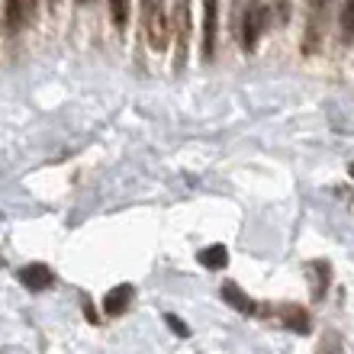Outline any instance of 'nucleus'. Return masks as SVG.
Instances as JSON below:
<instances>
[{
	"label": "nucleus",
	"mask_w": 354,
	"mask_h": 354,
	"mask_svg": "<svg viewBox=\"0 0 354 354\" xmlns=\"http://www.w3.org/2000/svg\"><path fill=\"white\" fill-rule=\"evenodd\" d=\"M142 32L149 39L151 52H168L171 19L165 10V0H142Z\"/></svg>",
	"instance_id": "1"
},
{
	"label": "nucleus",
	"mask_w": 354,
	"mask_h": 354,
	"mask_svg": "<svg viewBox=\"0 0 354 354\" xmlns=\"http://www.w3.org/2000/svg\"><path fill=\"white\" fill-rule=\"evenodd\" d=\"M270 23H274L270 0H248V7H245V13H242V26H239L245 52H254V46L261 42V36L270 29Z\"/></svg>",
	"instance_id": "2"
},
{
	"label": "nucleus",
	"mask_w": 354,
	"mask_h": 354,
	"mask_svg": "<svg viewBox=\"0 0 354 354\" xmlns=\"http://www.w3.org/2000/svg\"><path fill=\"white\" fill-rule=\"evenodd\" d=\"M171 29H174V71L180 75L187 68V55H190V0H174V19H171Z\"/></svg>",
	"instance_id": "3"
},
{
	"label": "nucleus",
	"mask_w": 354,
	"mask_h": 354,
	"mask_svg": "<svg viewBox=\"0 0 354 354\" xmlns=\"http://www.w3.org/2000/svg\"><path fill=\"white\" fill-rule=\"evenodd\" d=\"M39 0H3V29L10 36H17L19 29H26L36 19Z\"/></svg>",
	"instance_id": "4"
},
{
	"label": "nucleus",
	"mask_w": 354,
	"mask_h": 354,
	"mask_svg": "<svg viewBox=\"0 0 354 354\" xmlns=\"http://www.w3.org/2000/svg\"><path fill=\"white\" fill-rule=\"evenodd\" d=\"M219 297H223V303H229L235 313H242V316H261V303H254L235 280H225L223 287H219Z\"/></svg>",
	"instance_id": "5"
},
{
	"label": "nucleus",
	"mask_w": 354,
	"mask_h": 354,
	"mask_svg": "<svg viewBox=\"0 0 354 354\" xmlns=\"http://www.w3.org/2000/svg\"><path fill=\"white\" fill-rule=\"evenodd\" d=\"M219 39V0H203V58L213 62Z\"/></svg>",
	"instance_id": "6"
},
{
	"label": "nucleus",
	"mask_w": 354,
	"mask_h": 354,
	"mask_svg": "<svg viewBox=\"0 0 354 354\" xmlns=\"http://www.w3.org/2000/svg\"><path fill=\"white\" fill-rule=\"evenodd\" d=\"M19 283L26 290H32V293H39V290H48L52 283H55V274H52V268H46L42 261H32V264H23V268L17 270Z\"/></svg>",
	"instance_id": "7"
},
{
	"label": "nucleus",
	"mask_w": 354,
	"mask_h": 354,
	"mask_svg": "<svg viewBox=\"0 0 354 354\" xmlns=\"http://www.w3.org/2000/svg\"><path fill=\"white\" fill-rule=\"evenodd\" d=\"M306 277H309V297H313V303H322L328 293V283H332V268H328V261H309L306 264Z\"/></svg>",
	"instance_id": "8"
},
{
	"label": "nucleus",
	"mask_w": 354,
	"mask_h": 354,
	"mask_svg": "<svg viewBox=\"0 0 354 354\" xmlns=\"http://www.w3.org/2000/svg\"><path fill=\"white\" fill-rule=\"evenodd\" d=\"M277 319L290 332H297V335H309L313 332V316H309L306 306H297V303H283L277 309Z\"/></svg>",
	"instance_id": "9"
},
{
	"label": "nucleus",
	"mask_w": 354,
	"mask_h": 354,
	"mask_svg": "<svg viewBox=\"0 0 354 354\" xmlns=\"http://www.w3.org/2000/svg\"><path fill=\"white\" fill-rule=\"evenodd\" d=\"M132 297H136V287H132V283L113 287L110 293L103 297V313H106V316H122V313H129Z\"/></svg>",
	"instance_id": "10"
},
{
	"label": "nucleus",
	"mask_w": 354,
	"mask_h": 354,
	"mask_svg": "<svg viewBox=\"0 0 354 354\" xmlns=\"http://www.w3.org/2000/svg\"><path fill=\"white\" fill-rule=\"evenodd\" d=\"M196 261L203 264L206 270H223L225 264H229V248H225V245H206V248H200V252H196Z\"/></svg>",
	"instance_id": "11"
},
{
	"label": "nucleus",
	"mask_w": 354,
	"mask_h": 354,
	"mask_svg": "<svg viewBox=\"0 0 354 354\" xmlns=\"http://www.w3.org/2000/svg\"><path fill=\"white\" fill-rule=\"evenodd\" d=\"M338 29H342V42H354V0L342 3V13H338Z\"/></svg>",
	"instance_id": "12"
},
{
	"label": "nucleus",
	"mask_w": 354,
	"mask_h": 354,
	"mask_svg": "<svg viewBox=\"0 0 354 354\" xmlns=\"http://www.w3.org/2000/svg\"><path fill=\"white\" fill-rule=\"evenodd\" d=\"M110 3V19H113V26L122 29L126 23H129V0H106Z\"/></svg>",
	"instance_id": "13"
},
{
	"label": "nucleus",
	"mask_w": 354,
	"mask_h": 354,
	"mask_svg": "<svg viewBox=\"0 0 354 354\" xmlns=\"http://www.w3.org/2000/svg\"><path fill=\"white\" fill-rule=\"evenodd\" d=\"M165 322H168V328L174 332L177 338H190V326H187L180 316H174V313H165Z\"/></svg>",
	"instance_id": "14"
},
{
	"label": "nucleus",
	"mask_w": 354,
	"mask_h": 354,
	"mask_svg": "<svg viewBox=\"0 0 354 354\" xmlns=\"http://www.w3.org/2000/svg\"><path fill=\"white\" fill-rule=\"evenodd\" d=\"M81 306H84V319L91 322V326H100V313L93 309V303H91V297L87 293H81Z\"/></svg>",
	"instance_id": "15"
},
{
	"label": "nucleus",
	"mask_w": 354,
	"mask_h": 354,
	"mask_svg": "<svg viewBox=\"0 0 354 354\" xmlns=\"http://www.w3.org/2000/svg\"><path fill=\"white\" fill-rule=\"evenodd\" d=\"M328 0H309V10H326Z\"/></svg>",
	"instance_id": "16"
},
{
	"label": "nucleus",
	"mask_w": 354,
	"mask_h": 354,
	"mask_svg": "<svg viewBox=\"0 0 354 354\" xmlns=\"http://www.w3.org/2000/svg\"><path fill=\"white\" fill-rule=\"evenodd\" d=\"M348 174H351V180H354V161H351V165H348Z\"/></svg>",
	"instance_id": "17"
},
{
	"label": "nucleus",
	"mask_w": 354,
	"mask_h": 354,
	"mask_svg": "<svg viewBox=\"0 0 354 354\" xmlns=\"http://www.w3.org/2000/svg\"><path fill=\"white\" fill-rule=\"evenodd\" d=\"M75 3H81V7H87V3H93V0H75Z\"/></svg>",
	"instance_id": "18"
},
{
	"label": "nucleus",
	"mask_w": 354,
	"mask_h": 354,
	"mask_svg": "<svg viewBox=\"0 0 354 354\" xmlns=\"http://www.w3.org/2000/svg\"><path fill=\"white\" fill-rule=\"evenodd\" d=\"M0 268H3V258H0Z\"/></svg>",
	"instance_id": "19"
}]
</instances>
